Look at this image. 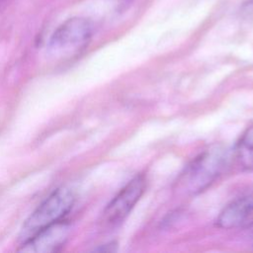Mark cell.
<instances>
[{
	"label": "cell",
	"instance_id": "6da1fadb",
	"mask_svg": "<svg viewBox=\"0 0 253 253\" xmlns=\"http://www.w3.org/2000/svg\"><path fill=\"white\" fill-rule=\"evenodd\" d=\"M228 158L227 149L221 146L204 151L187 166L179 179V185L189 194L204 191L221 174Z\"/></svg>",
	"mask_w": 253,
	"mask_h": 253
},
{
	"label": "cell",
	"instance_id": "7a4b0ae2",
	"mask_svg": "<svg viewBox=\"0 0 253 253\" xmlns=\"http://www.w3.org/2000/svg\"><path fill=\"white\" fill-rule=\"evenodd\" d=\"M74 204V195L67 188L54 190L27 218L21 233L22 244L34 237L41 230L62 220Z\"/></svg>",
	"mask_w": 253,
	"mask_h": 253
},
{
	"label": "cell",
	"instance_id": "3957f363",
	"mask_svg": "<svg viewBox=\"0 0 253 253\" xmlns=\"http://www.w3.org/2000/svg\"><path fill=\"white\" fill-rule=\"evenodd\" d=\"M93 25L90 20L74 17L62 23L51 35L47 51L55 59L70 58L83 51L91 41Z\"/></svg>",
	"mask_w": 253,
	"mask_h": 253
},
{
	"label": "cell",
	"instance_id": "277c9868",
	"mask_svg": "<svg viewBox=\"0 0 253 253\" xmlns=\"http://www.w3.org/2000/svg\"><path fill=\"white\" fill-rule=\"evenodd\" d=\"M145 190V179L136 175L129 180L108 204L104 212V221L108 224L122 222L136 205Z\"/></svg>",
	"mask_w": 253,
	"mask_h": 253
},
{
	"label": "cell",
	"instance_id": "5b68a950",
	"mask_svg": "<svg viewBox=\"0 0 253 253\" xmlns=\"http://www.w3.org/2000/svg\"><path fill=\"white\" fill-rule=\"evenodd\" d=\"M69 227L60 220L37 233L34 237L24 242L21 251L25 252H54L63 246L67 239Z\"/></svg>",
	"mask_w": 253,
	"mask_h": 253
},
{
	"label": "cell",
	"instance_id": "8992f818",
	"mask_svg": "<svg viewBox=\"0 0 253 253\" xmlns=\"http://www.w3.org/2000/svg\"><path fill=\"white\" fill-rule=\"evenodd\" d=\"M253 213V197L237 198L229 203L216 218V225L220 228L230 229L241 225Z\"/></svg>",
	"mask_w": 253,
	"mask_h": 253
},
{
	"label": "cell",
	"instance_id": "52a82bcc",
	"mask_svg": "<svg viewBox=\"0 0 253 253\" xmlns=\"http://www.w3.org/2000/svg\"><path fill=\"white\" fill-rule=\"evenodd\" d=\"M236 157L242 168L253 170V126L242 134L236 146Z\"/></svg>",
	"mask_w": 253,
	"mask_h": 253
},
{
	"label": "cell",
	"instance_id": "ba28073f",
	"mask_svg": "<svg viewBox=\"0 0 253 253\" xmlns=\"http://www.w3.org/2000/svg\"><path fill=\"white\" fill-rule=\"evenodd\" d=\"M247 232H248V236L250 237L251 242H252V245H253V221L248 225V227H247Z\"/></svg>",
	"mask_w": 253,
	"mask_h": 253
},
{
	"label": "cell",
	"instance_id": "9c48e42d",
	"mask_svg": "<svg viewBox=\"0 0 253 253\" xmlns=\"http://www.w3.org/2000/svg\"><path fill=\"white\" fill-rule=\"evenodd\" d=\"M249 5H250V6H253V0H250V1H249Z\"/></svg>",
	"mask_w": 253,
	"mask_h": 253
}]
</instances>
